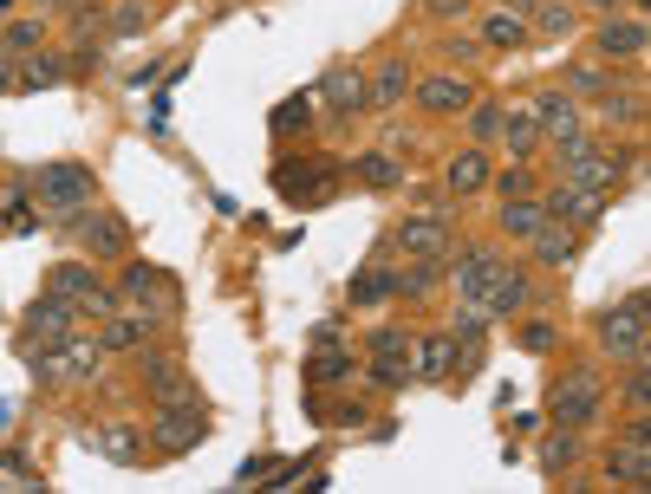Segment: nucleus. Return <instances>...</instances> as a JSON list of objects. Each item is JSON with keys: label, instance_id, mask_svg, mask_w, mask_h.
<instances>
[{"label": "nucleus", "instance_id": "23", "mask_svg": "<svg viewBox=\"0 0 651 494\" xmlns=\"http://www.w3.org/2000/svg\"><path fill=\"white\" fill-rule=\"evenodd\" d=\"M535 124H541L548 143L574 137V130H580V98H574V91H541V98H535Z\"/></svg>", "mask_w": 651, "mask_h": 494}, {"label": "nucleus", "instance_id": "42", "mask_svg": "<svg viewBox=\"0 0 651 494\" xmlns=\"http://www.w3.org/2000/svg\"><path fill=\"white\" fill-rule=\"evenodd\" d=\"M606 85H613V72H606V65H574V72H567V91H574V98L606 91Z\"/></svg>", "mask_w": 651, "mask_h": 494}, {"label": "nucleus", "instance_id": "33", "mask_svg": "<svg viewBox=\"0 0 651 494\" xmlns=\"http://www.w3.org/2000/svg\"><path fill=\"white\" fill-rule=\"evenodd\" d=\"M600 124H626V130H633V124H646V98H639V91H613V85H606V91H600Z\"/></svg>", "mask_w": 651, "mask_h": 494}, {"label": "nucleus", "instance_id": "18", "mask_svg": "<svg viewBox=\"0 0 651 494\" xmlns=\"http://www.w3.org/2000/svg\"><path fill=\"white\" fill-rule=\"evenodd\" d=\"M528 293H535V280H528L522 267H509V261H502V267H496V280H489V293H483L476 306H483L489 319H509V313H522V306H528Z\"/></svg>", "mask_w": 651, "mask_h": 494}, {"label": "nucleus", "instance_id": "25", "mask_svg": "<svg viewBox=\"0 0 651 494\" xmlns=\"http://www.w3.org/2000/svg\"><path fill=\"white\" fill-rule=\"evenodd\" d=\"M528 248H535L541 267H567V261L580 254V228H567V221H541V228L528 235Z\"/></svg>", "mask_w": 651, "mask_h": 494}, {"label": "nucleus", "instance_id": "43", "mask_svg": "<svg viewBox=\"0 0 651 494\" xmlns=\"http://www.w3.org/2000/svg\"><path fill=\"white\" fill-rule=\"evenodd\" d=\"M554 339H561V332H554V319H528V326H522V352H535V358H548V352H554Z\"/></svg>", "mask_w": 651, "mask_h": 494}, {"label": "nucleus", "instance_id": "26", "mask_svg": "<svg viewBox=\"0 0 651 494\" xmlns=\"http://www.w3.org/2000/svg\"><path fill=\"white\" fill-rule=\"evenodd\" d=\"M541 221H548V202H528V195H502V215H496V228H502L509 241H528Z\"/></svg>", "mask_w": 651, "mask_h": 494}, {"label": "nucleus", "instance_id": "27", "mask_svg": "<svg viewBox=\"0 0 651 494\" xmlns=\"http://www.w3.org/2000/svg\"><path fill=\"white\" fill-rule=\"evenodd\" d=\"M502 143H509V156H535V143H541V124H535V111H502V130H496Z\"/></svg>", "mask_w": 651, "mask_h": 494}, {"label": "nucleus", "instance_id": "16", "mask_svg": "<svg viewBox=\"0 0 651 494\" xmlns=\"http://www.w3.org/2000/svg\"><path fill=\"white\" fill-rule=\"evenodd\" d=\"M157 332H163V319H157V313H104L98 345H104V352H143Z\"/></svg>", "mask_w": 651, "mask_h": 494}, {"label": "nucleus", "instance_id": "40", "mask_svg": "<svg viewBox=\"0 0 651 494\" xmlns=\"http://www.w3.org/2000/svg\"><path fill=\"white\" fill-rule=\"evenodd\" d=\"M502 111H509V104H483V98H476V104H470V137L489 143V137L502 130Z\"/></svg>", "mask_w": 651, "mask_h": 494}, {"label": "nucleus", "instance_id": "19", "mask_svg": "<svg viewBox=\"0 0 651 494\" xmlns=\"http://www.w3.org/2000/svg\"><path fill=\"white\" fill-rule=\"evenodd\" d=\"M450 365H456V339H450V332L411 339V378H417V384H450Z\"/></svg>", "mask_w": 651, "mask_h": 494}, {"label": "nucleus", "instance_id": "45", "mask_svg": "<svg viewBox=\"0 0 651 494\" xmlns=\"http://www.w3.org/2000/svg\"><path fill=\"white\" fill-rule=\"evenodd\" d=\"M626 404H633V410H651V371H646V358H633V378H626Z\"/></svg>", "mask_w": 651, "mask_h": 494}, {"label": "nucleus", "instance_id": "13", "mask_svg": "<svg viewBox=\"0 0 651 494\" xmlns=\"http://www.w3.org/2000/svg\"><path fill=\"white\" fill-rule=\"evenodd\" d=\"M72 326H78V306L72 300H59V293H46V300H33L26 306V339L20 345H59V339H72Z\"/></svg>", "mask_w": 651, "mask_h": 494}, {"label": "nucleus", "instance_id": "10", "mask_svg": "<svg viewBox=\"0 0 651 494\" xmlns=\"http://www.w3.org/2000/svg\"><path fill=\"white\" fill-rule=\"evenodd\" d=\"M117 293H124V300H137L143 313H157L163 326L176 319V287H170V274H163V267H150V261H130V267L117 274Z\"/></svg>", "mask_w": 651, "mask_h": 494}, {"label": "nucleus", "instance_id": "1", "mask_svg": "<svg viewBox=\"0 0 651 494\" xmlns=\"http://www.w3.org/2000/svg\"><path fill=\"white\" fill-rule=\"evenodd\" d=\"M548 410H554V423H561V430H593V423H600V410H606V378H600L593 365H574L567 378H554Z\"/></svg>", "mask_w": 651, "mask_h": 494}, {"label": "nucleus", "instance_id": "9", "mask_svg": "<svg viewBox=\"0 0 651 494\" xmlns=\"http://www.w3.org/2000/svg\"><path fill=\"white\" fill-rule=\"evenodd\" d=\"M137 378H143V391H150V404H202L196 397V378L170 358V352H137Z\"/></svg>", "mask_w": 651, "mask_h": 494}, {"label": "nucleus", "instance_id": "35", "mask_svg": "<svg viewBox=\"0 0 651 494\" xmlns=\"http://www.w3.org/2000/svg\"><path fill=\"white\" fill-rule=\"evenodd\" d=\"M385 300H398V293H391V267H365V274L352 280V306L372 313V306H385Z\"/></svg>", "mask_w": 651, "mask_h": 494}, {"label": "nucleus", "instance_id": "41", "mask_svg": "<svg viewBox=\"0 0 651 494\" xmlns=\"http://www.w3.org/2000/svg\"><path fill=\"white\" fill-rule=\"evenodd\" d=\"M574 456H580V430H567V436H554V443L541 449V469H548V476H561V469H567Z\"/></svg>", "mask_w": 651, "mask_h": 494}, {"label": "nucleus", "instance_id": "52", "mask_svg": "<svg viewBox=\"0 0 651 494\" xmlns=\"http://www.w3.org/2000/svg\"><path fill=\"white\" fill-rule=\"evenodd\" d=\"M0 7H7V0H0Z\"/></svg>", "mask_w": 651, "mask_h": 494}, {"label": "nucleus", "instance_id": "44", "mask_svg": "<svg viewBox=\"0 0 651 494\" xmlns=\"http://www.w3.org/2000/svg\"><path fill=\"white\" fill-rule=\"evenodd\" d=\"M372 358H411V332L378 326V332H372Z\"/></svg>", "mask_w": 651, "mask_h": 494}, {"label": "nucleus", "instance_id": "51", "mask_svg": "<svg viewBox=\"0 0 651 494\" xmlns=\"http://www.w3.org/2000/svg\"><path fill=\"white\" fill-rule=\"evenodd\" d=\"M587 7H593V13H619V0H587Z\"/></svg>", "mask_w": 651, "mask_h": 494}, {"label": "nucleus", "instance_id": "4", "mask_svg": "<svg viewBox=\"0 0 651 494\" xmlns=\"http://www.w3.org/2000/svg\"><path fill=\"white\" fill-rule=\"evenodd\" d=\"M274 189H280L287 202H300V208H320V202H333V189H339V163H333V156H280V163H274Z\"/></svg>", "mask_w": 651, "mask_h": 494}, {"label": "nucleus", "instance_id": "22", "mask_svg": "<svg viewBox=\"0 0 651 494\" xmlns=\"http://www.w3.org/2000/svg\"><path fill=\"white\" fill-rule=\"evenodd\" d=\"M496 267H502V254H496V248H463V254H456V267H450V280H456V293L476 306V300L489 293V280H496Z\"/></svg>", "mask_w": 651, "mask_h": 494}, {"label": "nucleus", "instance_id": "7", "mask_svg": "<svg viewBox=\"0 0 651 494\" xmlns=\"http://www.w3.org/2000/svg\"><path fill=\"white\" fill-rule=\"evenodd\" d=\"M46 293L72 300L78 313H98V319H104V313H117V293H111V287H104V280L85 267V261H59V267L46 274Z\"/></svg>", "mask_w": 651, "mask_h": 494}, {"label": "nucleus", "instance_id": "50", "mask_svg": "<svg viewBox=\"0 0 651 494\" xmlns=\"http://www.w3.org/2000/svg\"><path fill=\"white\" fill-rule=\"evenodd\" d=\"M424 7H430V13H456L463 0H424Z\"/></svg>", "mask_w": 651, "mask_h": 494}, {"label": "nucleus", "instance_id": "12", "mask_svg": "<svg viewBox=\"0 0 651 494\" xmlns=\"http://www.w3.org/2000/svg\"><path fill=\"white\" fill-rule=\"evenodd\" d=\"M391 248H404V254H417V261H437V254L450 248V215H404V221L391 228Z\"/></svg>", "mask_w": 651, "mask_h": 494}, {"label": "nucleus", "instance_id": "3", "mask_svg": "<svg viewBox=\"0 0 651 494\" xmlns=\"http://www.w3.org/2000/svg\"><path fill=\"white\" fill-rule=\"evenodd\" d=\"M20 352H26V365H33L39 384H85V378H98V358H104V345H85V339L20 345Z\"/></svg>", "mask_w": 651, "mask_h": 494}, {"label": "nucleus", "instance_id": "36", "mask_svg": "<svg viewBox=\"0 0 651 494\" xmlns=\"http://www.w3.org/2000/svg\"><path fill=\"white\" fill-rule=\"evenodd\" d=\"M574 26H580V13H574L567 0H548V7L535 13V33H541V39H567Z\"/></svg>", "mask_w": 651, "mask_h": 494}, {"label": "nucleus", "instance_id": "11", "mask_svg": "<svg viewBox=\"0 0 651 494\" xmlns=\"http://www.w3.org/2000/svg\"><path fill=\"white\" fill-rule=\"evenodd\" d=\"M606 215V189H587V182H561L548 195V221H567V228H600Z\"/></svg>", "mask_w": 651, "mask_h": 494}, {"label": "nucleus", "instance_id": "2", "mask_svg": "<svg viewBox=\"0 0 651 494\" xmlns=\"http://www.w3.org/2000/svg\"><path fill=\"white\" fill-rule=\"evenodd\" d=\"M593 339H600V352H606L613 365L646 358V345H651V332H646V293H626L619 306H606V313H600V326H593Z\"/></svg>", "mask_w": 651, "mask_h": 494}, {"label": "nucleus", "instance_id": "47", "mask_svg": "<svg viewBox=\"0 0 651 494\" xmlns=\"http://www.w3.org/2000/svg\"><path fill=\"white\" fill-rule=\"evenodd\" d=\"M33 228H39V215H33L20 195H7V235H33Z\"/></svg>", "mask_w": 651, "mask_h": 494}, {"label": "nucleus", "instance_id": "6", "mask_svg": "<svg viewBox=\"0 0 651 494\" xmlns=\"http://www.w3.org/2000/svg\"><path fill=\"white\" fill-rule=\"evenodd\" d=\"M59 228H65V235H78V248H85L91 261H117V254L130 248V221H124V215H111V208H91V202H85V208H72Z\"/></svg>", "mask_w": 651, "mask_h": 494}, {"label": "nucleus", "instance_id": "32", "mask_svg": "<svg viewBox=\"0 0 651 494\" xmlns=\"http://www.w3.org/2000/svg\"><path fill=\"white\" fill-rule=\"evenodd\" d=\"M437 280H443V267H437V261L391 267V293H398V300H424V293H437Z\"/></svg>", "mask_w": 651, "mask_h": 494}, {"label": "nucleus", "instance_id": "21", "mask_svg": "<svg viewBox=\"0 0 651 494\" xmlns=\"http://www.w3.org/2000/svg\"><path fill=\"white\" fill-rule=\"evenodd\" d=\"M489 176H496V163H489L483 143H470V150H456V156L443 163V189H450V195H476V189H489Z\"/></svg>", "mask_w": 651, "mask_h": 494}, {"label": "nucleus", "instance_id": "34", "mask_svg": "<svg viewBox=\"0 0 651 494\" xmlns=\"http://www.w3.org/2000/svg\"><path fill=\"white\" fill-rule=\"evenodd\" d=\"M483 46H509V52H515V46H528V20H522V13H509V7H502V13H489V20H483Z\"/></svg>", "mask_w": 651, "mask_h": 494}, {"label": "nucleus", "instance_id": "37", "mask_svg": "<svg viewBox=\"0 0 651 494\" xmlns=\"http://www.w3.org/2000/svg\"><path fill=\"white\" fill-rule=\"evenodd\" d=\"M39 39H46V20H13V26L0 33V52L26 59V52H39Z\"/></svg>", "mask_w": 651, "mask_h": 494}, {"label": "nucleus", "instance_id": "15", "mask_svg": "<svg viewBox=\"0 0 651 494\" xmlns=\"http://www.w3.org/2000/svg\"><path fill=\"white\" fill-rule=\"evenodd\" d=\"M411 91H417V104H424V111H437V117H450V111H470V104H476V85H470L463 72H437V78H417Z\"/></svg>", "mask_w": 651, "mask_h": 494}, {"label": "nucleus", "instance_id": "38", "mask_svg": "<svg viewBox=\"0 0 651 494\" xmlns=\"http://www.w3.org/2000/svg\"><path fill=\"white\" fill-rule=\"evenodd\" d=\"M378 391H404V384H417L411 378V358H372V371H365Z\"/></svg>", "mask_w": 651, "mask_h": 494}, {"label": "nucleus", "instance_id": "28", "mask_svg": "<svg viewBox=\"0 0 651 494\" xmlns=\"http://www.w3.org/2000/svg\"><path fill=\"white\" fill-rule=\"evenodd\" d=\"M352 176H359L365 189H398V182H404V169H398V150H365V156L352 163Z\"/></svg>", "mask_w": 651, "mask_h": 494}, {"label": "nucleus", "instance_id": "31", "mask_svg": "<svg viewBox=\"0 0 651 494\" xmlns=\"http://www.w3.org/2000/svg\"><path fill=\"white\" fill-rule=\"evenodd\" d=\"M267 124H274V137H306V130H313V91H300V98H280Z\"/></svg>", "mask_w": 651, "mask_h": 494}, {"label": "nucleus", "instance_id": "20", "mask_svg": "<svg viewBox=\"0 0 651 494\" xmlns=\"http://www.w3.org/2000/svg\"><path fill=\"white\" fill-rule=\"evenodd\" d=\"M411 85H417V78H411L404 59H378V65H372V85H365V104H372V111H398V104L411 98Z\"/></svg>", "mask_w": 651, "mask_h": 494}, {"label": "nucleus", "instance_id": "39", "mask_svg": "<svg viewBox=\"0 0 651 494\" xmlns=\"http://www.w3.org/2000/svg\"><path fill=\"white\" fill-rule=\"evenodd\" d=\"M143 26H150V7H143V0H117V7H111V33H117V39H130V33H143Z\"/></svg>", "mask_w": 651, "mask_h": 494}, {"label": "nucleus", "instance_id": "30", "mask_svg": "<svg viewBox=\"0 0 651 494\" xmlns=\"http://www.w3.org/2000/svg\"><path fill=\"white\" fill-rule=\"evenodd\" d=\"M65 78V59H52V52H26V65H20V78H13V91H52Z\"/></svg>", "mask_w": 651, "mask_h": 494}, {"label": "nucleus", "instance_id": "29", "mask_svg": "<svg viewBox=\"0 0 651 494\" xmlns=\"http://www.w3.org/2000/svg\"><path fill=\"white\" fill-rule=\"evenodd\" d=\"M306 378H313L320 391H333V384H352V378H359V365H352V352L320 345V352H313V365H306Z\"/></svg>", "mask_w": 651, "mask_h": 494}, {"label": "nucleus", "instance_id": "14", "mask_svg": "<svg viewBox=\"0 0 651 494\" xmlns=\"http://www.w3.org/2000/svg\"><path fill=\"white\" fill-rule=\"evenodd\" d=\"M593 46H600L606 59H626V65H639V59H646V13H613V20H600Z\"/></svg>", "mask_w": 651, "mask_h": 494}, {"label": "nucleus", "instance_id": "24", "mask_svg": "<svg viewBox=\"0 0 651 494\" xmlns=\"http://www.w3.org/2000/svg\"><path fill=\"white\" fill-rule=\"evenodd\" d=\"M85 443L98 449V456H111V463H143V430L137 423H98V430H85Z\"/></svg>", "mask_w": 651, "mask_h": 494}, {"label": "nucleus", "instance_id": "17", "mask_svg": "<svg viewBox=\"0 0 651 494\" xmlns=\"http://www.w3.org/2000/svg\"><path fill=\"white\" fill-rule=\"evenodd\" d=\"M313 104H326L333 117L365 111V78H359V65H326V78H320V98H313Z\"/></svg>", "mask_w": 651, "mask_h": 494}, {"label": "nucleus", "instance_id": "5", "mask_svg": "<svg viewBox=\"0 0 651 494\" xmlns=\"http://www.w3.org/2000/svg\"><path fill=\"white\" fill-rule=\"evenodd\" d=\"M143 443H150L157 456H189V449L209 443V410H202V404H157Z\"/></svg>", "mask_w": 651, "mask_h": 494}, {"label": "nucleus", "instance_id": "8", "mask_svg": "<svg viewBox=\"0 0 651 494\" xmlns=\"http://www.w3.org/2000/svg\"><path fill=\"white\" fill-rule=\"evenodd\" d=\"M33 189H39V208H52V215H72V208H85L91 202V169L85 163H46L39 176H33Z\"/></svg>", "mask_w": 651, "mask_h": 494}, {"label": "nucleus", "instance_id": "48", "mask_svg": "<svg viewBox=\"0 0 651 494\" xmlns=\"http://www.w3.org/2000/svg\"><path fill=\"white\" fill-rule=\"evenodd\" d=\"M313 345H339V319H320V326H313Z\"/></svg>", "mask_w": 651, "mask_h": 494}, {"label": "nucleus", "instance_id": "49", "mask_svg": "<svg viewBox=\"0 0 651 494\" xmlns=\"http://www.w3.org/2000/svg\"><path fill=\"white\" fill-rule=\"evenodd\" d=\"M13 78H20V72H13V52H0V91H13Z\"/></svg>", "mask_w": 651, "mask_h": 494}, {"label": "nucleus", "instance_id": "46", "mask_svg": "<svg viewBox=\"0 0 651 494\" xmlns=\"http://www.w3.org/2000/svg\"><path fill=\"white\" fill-rule=\"evenodd\" d=\"M489 182H496V189H502V195H528V163H522V156H515V163H509V169H496V176H489Z\"/></svg>", "mask_w": 651, "mask_h": 494}]
</instances>
